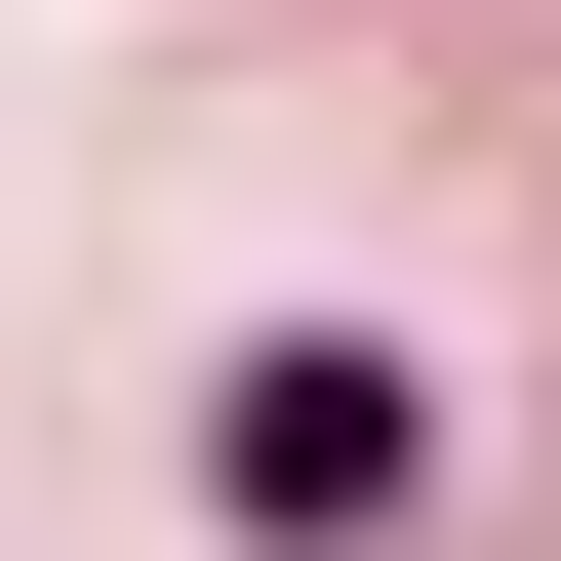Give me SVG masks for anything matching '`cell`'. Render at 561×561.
<instances>
[{"label": "cell", "instance_id": "obj_1", "mask_svg": "<svg viewBox=\"0 0 561 561\" xmlns=\"http://www.w3.org/2000/svg\"><path fill=\"white\" fill-rule=\"evenodd\" d=\"M201 481H241V522H280V561H362V522H401V481H442V401H401V362H362V321H280V362H241V442H201Z\"/></svg>", "mask_w": 561, "mask_h": 561}]
</instances>
